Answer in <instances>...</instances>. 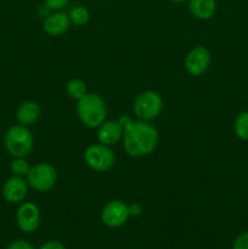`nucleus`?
Returning <instances> with one entry per match:
<instances>
[{"label": "nucleus", "mask_w": 248, "mask_h": 249, "mask_svg": "<svg viewBox=\"0 0 248 249\" xmlns=\"http://www.w3.org/2000/svg\"><path fill=\"white\" fill-rule=\"evenodd\" d=\"M123 125V147L131 157H142L152 152L158 143V131L146 121L133 122L129 117H121Z\"/></svg>", "instance_id": "nucleus-1"}, {"label": "nucleus", "mask_w": 248, "mask_h": 249, "mask_svg": "<svg viewBox=\"0 0 248 249\" xmlns=\"http://www.w3.org/2000/svg\"><path fill=\"white\" fill-rule=\"evenodd\" d=\"M77 113L85 126L99 128L106 119L107 108L101 96L96 94H87L78 100Z\"/></svg>", "instance_id": "nucleus-2"}, {"label": "nucleus", "mask_w": 248, "mask_h": 249, "mask_svg": "<svg viewBox=\"0 0 248 249\" xmlns=\"http://www.w3.org/2000/svg\"><path fill=\"white\" fill-rule=\"evenodd\" d=\"M4 146L14 158H24L33 151V135L28 126L17 125L7 129L4 135Z\"/></svg>", "instance_id": "nucleus-3"}, {"label": "nucleus", "mask_w": 248, "mask_h": 249, "mask_svg": "<svg viewBox=\"0 0 248 249\" xmlns=\"http://www.w3.org/2000/svg\"><path fill=\"white\" fill-rule=\"evenodd\" d=\"M134 113L141 121H151L157 118L163 109V100L158 92L147 90L136 96L133 105Z\"/></svg>", "instance_id": "nucleus-4"}, {"label": "nucleus", "mask_w": 248, "mask_h": 249, "mask_svg": "<svg viewBox=\"0 0 248 249\" xmlns=\"http://www.w3.org/2000/svg\"><path fill=\"white\" fill-rule=\"evenodd\" d=\"M57 180V172L55 167L49 163H39L31 168L27 175V182L33 190L38 192H48L55 186Z\"/></svg>", "instance_id": "nucleus-5"}, {"label": "nucleus", "mask_w": 248, "mask_h": 249, "mask_svg": "<svg viewBox=\"0 0 248 249\" xmlns=\"http://www.w3.org/2000/svg\"><path fill=\"white\" fill-rule=\"evenodd\" d=\"M85 163L95 172H107L114 164V153L104 143L90 145L84 152Z\"/></svg>", "instance_id": "nucleus-6"}, {"label": "nucleus", "mask_w": 248, "mask_h": 249, "mask_svg": "<svg viewBox=\"0 0 248 249\" xmlns=\"http://www.w3.org/2000/svg\"><path fill=\"white\" fill-rule=\"evenodd\" d=\"M128 204L119 199L108 202L101 211V221L107 228H121L129 218Z\"/></svg>", "instance_id": "nucleus-7"}, {"label": "nucleus", "mask_w": 248, "mask_h": 249, "mask_svg": "<svg viewBox=\"0 0 248 249\" xmlns=\"http://www.w3.org/2000/svg\"><path fill=\"white\" fill-rule=\"evenodd\" d=\"M16 223L21 231L32 233L38 230L40 225V212L32 202H24L18 207L16 213Z\"/></svg>", "instance_id": "nucleus-8"}, {"label": "nucleus", "mask_w": 248, "mask_h": 249, "mask_svg": "<svg viewBox=\"0 0 248 249\" xmlns=\"http://www.w3.org/2000/svg\"><path fill=\"white\" fill-rule=\"evenodd\" d=\"M211 53L204 46H195L185 58V67L186 71L194 77H199L211 66Z\"/></svg>", "instance_id": "nucleus-9"}, {"label": "nucleus", "mask_w": 248, "mask_h": 249, "mask_svg": "<svg viewBox=\"0 0 248 249\" xmlns=\"http://www.w3.org/2000/svg\"><path fill=\"white\" fill-rule=\"evenodd\" d=\"M2 198L7 203L16 204L23 201L28 194V182L22 177H14L9 178L2 185Z\"/></svg>", "instance_id": "nucleus-10"}, {"label": "nucleus", "mask_w": 248, "mask_h": 249, "mask_svg": "<svg viewBox=\"0 0 248 249\" xmlns=\"http://www.w3.org/2000/svg\"><path fill=\"white\" fill-rule=\"evenodd\" d=\"M124 128L119 121L104 122L97 130V139L100 143L106 146L114 145L123 138Z\"/></svg>", "instance_id": "nucleus-11"}, {"label": "nucleus", "mask_w": 248, "mask_h": 249, "mask_svg": "<svg viewBox=\"0 0 248 249\" xmlns=\"http://www.w3.org/2000/svg\"><path fill=\"white\" fill-rule=\"evenodd\" d=\"M71 26L70 16L63 12H56L46 17L43 23V29L49 36H61L66 33Z\"/></svg>", "instance_id": "nucleus-12"}, {"label": "nucleus", "mask_w": 248, "mask_h": 249, "mask_svg": "<svg viewBox=\"0 0 248 249\" xmlns=\"http://www.w3.org/2000/svg\"><path fill=\"white\" fill-rule=\"evenodd\" d=\"M16 118L21 125H33L40 118V107L34 101L22 102L16 111Z\"/></svg>", "instance_id": "nucleus-13"}, {"label": "nucleus", "mask_w": 248, "mask_h": 249, "mask_svg": "<svg viewBox=\"0 0 248 249\" xmlns=\"http://www.w3.org/2000/svg\"><path fill=\"white\" fill-rule=\"evenodd\" d=\"M189 10L197 19L206 21L215 14V0H189Z\"/></svg>", "instance_id": "nucleus-14"}, {"label": "nucleus", "mask_w": 248, "mask_h": 249, "mask_svg": "<svg viewBox=\"0 0 248 249\" xmlns=\"http://www.w3.org/2000/svg\"><path fill=\"white\" fill-rule=\"evenodd\" d=\"M66 91H67L68 96H70L71 99L77 100V101L88 94L85 83L80 79L68 80L67 84H66Z\"/></svg>", "instance_id": "nucleus-15"}, {"label": "nucleus", "mask_w": 248, "mask_h": 249, "mask_svg": "<svg viewBox=\"0 0 248 249\" xmlns=\"http://www.w3.org/2000/svg\"><path fill=\"white\" fill-rule=\"evenodd\" d=\"M235 133L241 140H248V111L241 112L236 117Z\"/></svg>", "instance_id": "nucleus-16"}, {"label": "nucleus", "mask_w": 248, "mask_h": 249, "mask_svg": "<svg viewBox=\"0 0 248 249\" xmlns=\"http://www.w3.org/2000/svg\"><path fill=\"white\" fill-rule=\"evenodd\" d=\"M71 23L75 26H83L89 21V11L83 6H75L70 12Z\"/></svg>", "instance_id": "nucleus-17"}, {"label": "nucleus", "mask_w": 248, "mask_h": 249, "mask_svg": "<svg viewBox=\"0 0 248 249\" xmlns=\"http://www.w3.org/2000/svg\"><path fill=\"white\" fill-rule=\"evenodd\" d=\"M10 168H11V172L14 173V175L23 178L28 175L32 167H29L28 162L24 158H14V160L10 164Z\"/></svg>", "instance_id": "nucleus-18"}, {"label": "nucleus", "mask_w": 248, "mask_h": 249, "mask_svg": "<svg viewBox=\"0 0 248 249\" xmlns=\"http://www.w3.org/2000/svg\"><path fill=\"white\" fill-rule=\"evenodd\" d=\"M232 249H248V231L241 233L236 237Z\"/></svg>", "instance_id": "nucleus-19"}, {"label": "nucleus", "mask_w": 248, "mask_h": 249, "mask_svg": "<svg viewBox=\"0 0 248 249\" xmlns=\"http://www.w3.org/2000/svg\"><path fill=\"white\" fill-rule=\"evenodd\" d=\"M6 249H35L29 242L24 240H16L10 243Z\"/></svg>", "instance_id": "nucleus-20"}, {"label": "nucleus", "mask_w": 248, "mask_h": 249, "mask_svg": "<svg viewBox=\"0 0 248 249\" xmlns=\"http://www.w3.org/2000/svg\"><path fill=\"white\" fill-rule=\"evenodd\" d=\"M68 0H45V5L50 10H61L67 5Z\"/></svg>", "instance_id": "nucleus-21"}, {"label": "nucleus", "mask_w": 248, "mask_h": 249, "mask_svg": "<svg viewBox=\"0 0 248 249\" xmlns=\"http://www.w3.org/2000/svg\"><path fill=\"white\" fill-rule=\"evenodd\" d=\"M129 215L130 216H139L142 214V206L140 203H131L128 206Z\"/></svg>", "instance_id": "nucleus-22"}, {"label": "nucleus", "mask_w": 248, "mask_h": 249, "mask_svg": "<svg viewBox=\"0 0 248 249\" xmlns=\"http://www.w3.org/2000/svg\"><path fill=\"white\" fill-rule=\"evenodd\" d=\"M39 249H66V247L58 241H49V242L44 243Z\"/></svg>", "instance_id": "nucleus-23"}, {"label": "nucleus", "mask_w": 248, "mask_h": 249, "mask_svg": "<svg viewBox=\"0 0 248 249\" xmlns=\"http://www.w3.org/2000/svg\"><path fill=\"white\" fill-rule=\"evenodd\" d=\"M170 1L177 2V4H179V2H184V1H186V0H170Z\"/></svg>", "instance_id": "nucleus-24"}]
</instances>
